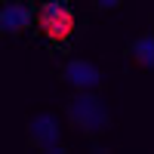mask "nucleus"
<instances>
[{
    "label": "nucleus",
    "mask_w": 154,
    "mask_h": 154,
    "mask_svg": "<svg viewBox=\"0 0 154 154\" xmlns=\"http://www.w3.org/2000/svg\"><path fill=\"white\" fill-rule=\"evenodd\" d=\"M68 120L83 136H99L108 130L111 114L108 105L96 96V89H74V99L68 102Z\"/></svg>",
    "instance_id": "obj_1"
},
{
    "label": "nucleus",
    "mask_w": 154,
    "mask_h": 154,
    "mask_svg": "<svg viewBox=\"0 0 154 154\" xmlns=\"http://www.w3.org/2000/svg\"><path fill=\"white\" fill-rule=\"evenodd\" d=\"M34 25H37V31H40L49 43L65 46L71 37H74L77 19H74V9L65 3V0H46V3L37 6Z\"/></svg>",
    "instance_id": "obj_2"
},
{
    "label": "nucleus",
    "mask_w": 154,
    "mask_h": 154,
    "mask_svg": "<svg viewBox=\"0 0 154 154\" xmlns=\"http://www.w3.org/2000/svg\"><path fill=\"white\" fill-rule=\"evenodd\" d=\"M28 142L43 151V154H56L62 151V123L56 114H34L28 123Z\"/></svg>",
    "instance_id": "obj_3"
},
{
    "label": "nucleus",
    "mask_w": 154,
    "mask_h": 154,
    "mask_svg": "<svg viewBox=\"0 0 154 154\" xmlns=\"http://www.w3.org/2000/svg\"><path fill=\"white\" fill-rule=\"evenodd\" d=\"M62 80L74 89H99L102 86V71L89 59H71L62 65Z\"/></svg>",
    "instance_id": "obj_4"
},
{
    "label": "nucleus",
    "mask_w": 154,
    "mask_h": 154,
    "mask_svg": "<svg viewBox=\"0 0 154 154\" xmlns=\"http://www.w3.org/2000/svg\"><path fill=\"white\" fill-rule=\"evenodd\" d=\"M34 16H37V12H31L28 3L12 0V3H6L3 12H0V28H3L6 34H22V31L34 22Z\"/></svg>",
    "instance_id": "obj_5"
},
{
    "label": "nucleus",
    "mask_w": 154,
    "mask_h": 154,
    "mask_svg": "<svg viewBox=\"0 0 154 154\" xmlns=\"http://www.w3.org/2000/svg\"><path fill=\"white\" fill-rule=\"evenodd\" d=\"M130 59L139 68H154V34H139L130 43Z\"/></svg>",
    "instance_id": "obj_6"
},
{
    "label": "nucleus",
    "mask_w": 154,
    "mask_h": 154,
    "mask_svg": "<svg viewBox=\"0 0 154 154\" xmlns=\"http://www.w3.org/2000/svg\"><path fill=\"white\" fill-rule=\"evenodd\" d=\"M89 3H93L96 9H117L123 0H89Z\"/></svg>",
    "instance_id": "obj_7"
}]
</instances>
